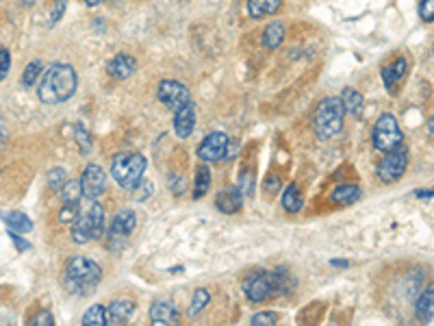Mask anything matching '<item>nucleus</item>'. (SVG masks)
I'll use <instances>...</instances> for the list:
<instances>
[{
	"label": "nucleus",
	"instance_id": "obj_16",
	"mask_svg": "<svg viewBox=\"0 0 434 326\" xmlns=\"http://www.w3.org/2000/svg\"><path fill=\"white\" fill-rule=\"evenodd\" d=\"M150 320L163 326V324H176L178 322V309L170 303V300H157L150 309Z\"/></svg>",
	"mask_w": 434,
	"mask_h": 326
},
{
	"label": "nucleus",
	"instance_id": "obj_45",
	"mask_svg": "<svg viewBox=\"0 0 434 326\" xmlns=\"http://www.w3.org/2000/svg\"><path fill=\"white\" fill-rule=\"evenodd\" d=\"M333 265H341V268H345V265H347V261H333Z\"/></svg>",
	"mask_w": 434,
	"mask_h": 326
},
{
	"label": "nucleus",
	"instance_id": "obj_22",
	"mask_svg": "<svg viewBox=\"0 0 434 326\" xmlns=\"http://www.w3.org/2000/svg\"><path fill=\"white\" fill-rule=\"evenodd\" d=\"M285 24L283 22H272L269 27L265 29V33H263V46L265 48H269V50H274V48H278L280 44H283V39H285Z\"/></svg>",
	"mask_w": 434,
	"mask_h": 326
},
{
	"label": "nucleus",
	"instance_id": "obj_15",
	"mask_svg": "<svg viewBox=\"0 0 434 326\" xmlns=\"http://www.w3.org/2000/svg\"><path fill=\"white\" fill-rule=\"evenodd\" d=\"M135 68H137V61L129 55H115L109 65H107V72L111 74L113 79L117 81H126V79H131L133 74H135Z\"/></svg>",
	"mask_w": 434,
	"mask_h": 326
},
{
	"label": "nucleus",
	"instance_id": "obj_5",
	"mask_svg": "<svg viewBox=\"0 0 434 326\" xmlns=\"http://www.w3.org/2000/svg\"><path fill=\"white\" fill-rule=\"evenodd\" d=\"M146 172V157L141 153H120L111 163V174L120 187L137 189Z\"/></svg>",
	"mask_w": 434,
	"mask_h": 326
},
{
	"label": "nucleus",
	"instance_id": "obj_35",
	"mask_svg": "<svg viewBox=\"0 0 434 326\" xmlns=\"http://www.w3.org/2000/svg\"><path fill=\"white\" fill-rule=\"evenodd\" d=\"M76 142L81 144V148H83V153L87 155V153H91V142H89V133L81 127H76Z\"/></svg>",
	"mask_w": 434,
	"mask_h": 326
},
{
	"label": "nucleus",
	"instance_id": "obj_4",
	"mask_svg": "<svg viewBox=\"0 0 434 326\" xmlns=\"http://www.w3.org/2000/svg\"><path fill=\"white\" fill-rule=\"evenodd\" d=\"M343 105H341V98L337 96H330L326 100H321L315 118H313V127L315 133L321 139H330V137H337L343 131Z\"/></svg>",
	"mask_w": 434,
	"mask_h": 326
},
{
	"label": "nucleus",
	"instance_id": "obj_33",
	"mask_svg": "<svg viewBox=\"0 0 434 326\" xmlns=\"http://www.w3.org/2000/svg\"><path fill=\"white\" fill-rule=\"evenodd\" d=\"M237 189H239L241 196H250L252 189H254V174L245 172L243 177H241V181H239V185H237Z\"/></svg>",
	"mask_w": 434,
	"mask_h": 326
},
{
	"label": "nucleus",
	"instance_id": "obj_1",
	"mask_svg": "<svg viewBox=\"0 0 434 326\" xmlns=\"http://www.w3.org/2000/svg\"><path fill=\"white\" fill-rule=\"evenodd\" d=\"M79 77L76 70L68 63H55L44 72V79L39 81V100L46 105H59L74 96Z\"/></svg>",
	"mask_w": 434,
	"mask_h": 326
},
{
	"label": "nucleus",
	"instance_id": "obj_39",
	"mask_svg": "<svg viewBox=\"0 0 434 326\" xmlns=\"http://www.w3.org/2000/svg\"><path fill=\"white\" fill-rule=\"evenodd\" d=\"M31 324H33V326H44V324L50 326V324H55V318L50 315L48 311H39V313L31 320Z\"/></svg>",
	"mask_w": 434,
	"mask_h": 326
},
{
	"label": "nucleus",
	"instance_id": "obj_11",
	"mask_svg": "<svg viewBox=\"0 0 434 326\" xmlns=\"http://www.w3.org/2000/svg\"><path fill=\"white\" fill-rule=\"evenodd\" d=\"M81 189L83 196L89 200H96L105 194L107 189V177H105V170H102L98 163H89L81 177Z\"/></svg>",
	"mask_w": 434,
	"mask_h": 326
},
{
	"label": "nucleus",
	"instance_id": "obj_10",
	"mask_svg": "<svg viewBox=\"0 0 434 326\" xmlns=\"http://www.w3.org/2000/svg\"><path fill=\"white\" fill-rule=\"evenodd\" d=\"M135 211L131 209H120L113 220H111V227H109V239L111 246H120L126 239L131 237V233L135 231Z\"/></svg>",
	"mask_w": 434,
	"mask_h": 326
},
{
	"label": "nucleus",
	"instance_id": "obj_19",
	"mask_svg": "<svg viewBox=\"0 0 434 326\" xmlns=\"http://www.w3.org/2000/svg\"><path fill=\"white\" fill-rule=\"evenodd\" d=\"M280 7H283V0H248V13L254 20H261L265 15H272Z\"/></svg>",
	"mask_w": 434,
	"mask_h": 326
},
{
	"label": "nucleus",
	"instance_id": "obj_28",
	"mask_svg": "<svg viewBox=\"0 0 434 326\" xmlns=\"http://www.w3.org/2000/svg\"><path fill=\"white\" fill-rule=\"evenodd\" d=\"M44 72V63L42 61H31L27 68H24V74H22V85L24 87H31L39 81V74Z\"/></svg>",
	"mask_w": 434,
	"mask_h": 326
},
{
	"label": "nucleus",
	"instance_id": "obj_25",
	"mask_svg": "<svg viewBox=\"0 0 434 326\" xmlns=\"http://www.w3.org/2000/svg\"><path fill=\"white\" fill-rule=\"evenodd\" d=\"M359 196H361L359 185H352V183H343V185H339V187L333 192V200H335V203H343V205L354 203V200L359 198Z\"/></svg>",
	"mask_w": 434,
	"mask_h": 326
},
{
	"label": "nucleus",
	"instance_id": "obj_42",
	"mask_svg": "<svg viewBox=\"0 0 434 326\" xmlns=\"http://www.w3.org/2000/svg\"><path fill=\"white\" fill-rule=\"evenodd\" d=\"M11 239L15 242L18 250H27V248H29V244H27V242H22V239H20V233H13V231H11Z\"/></svg>",
	"mask_w": 434,
	"mask_h": 326
},
{
	"label": "nucleus",
	"instance_id": "obj_31",
	"mask_svg": "<svg viewBox=\"0 0 434 326\" xmlns=\"http://www.w3.org/2000/svg\"><path fill=\"white\" fill-rule=\"evenodd\" d=\"M65 183V170L63 168H53L48 172V185L53 192L61 189V185Z\"/></svg>",
	"mask_w": 434,
	"mask_h": 326
},
{
	"label": "nucleus",
	"instance_id": "obj_29",
	"mask_svg": "<svg viewBox=\"0 0 434 326\" xmlns=\"http://www.w3.org/2000/svg\"><path fill=\"white\" fill-rule=\"evenodd\" d=\"M83 324H85V326H105V324H107L105 307H102V305L91 307V309L83 315Z\"/></svg>",
	"mask_w": 434,
	"mask_h": 326
},
{
	"label": "nucleus",
	"instance_id": "obj_37",
	"mask_svg": "<svg viewBox=\"0 0 434 326\" xmlns=\"http://www.w3.org/2000/svg\"><path fill=\"white\" fill-rule=\"evenodd\" d=\"M419 11H421V18L426 22H432L434 20V0H421Z\"/></svg>",
	"mask_w": 434,
	"mask_h": 326
},
{
	"label": "nucleus",
	"instance_id": "obj_23",
	"mask_svg": "<svg viewBox=\"0 0 434 326\" xmlns=\"http://www.w3.org/2000/svg\"><path fill=\"white\" fill-rule=\"evenodd\" d=\"M5 222H7L9 231H13V233H31L33 231V222L29 220L27 213H22V211H11Z\"/></svg>",
	"mask_w": 434,
	"mask_h": 326
},
{
	"label": "nucleus",
	"instance_id": "obj_2",
	"mask_svg": "<svg viewBox=\"0 0 434 326\" xmlns=\"http://www.w3.org/2000/svg\"><path fill=\"white\" fill-rule=\"evenodd\" d=\"M102 279V270L96 261L87 257H74L65 265L63 283L65 289L74 296H87L96 289Z\"/></svg>",
	"mask_w": 434,
	"mask_h": 326
},
{
	"label": "nucleus",
	"instance_id": "obj_18",
	"mask_svg": "<svg viewBox=\"0 0 434 326\" xmlns=\"http://www.w3.org/2000/svg\"><path fill=\"white\" fill-rule=\"evenodd\" d=\"M241 194L239 189H228V192H219L217 198H215V207L222 211V213H237L241 209Z\"/></svg>",
	"mask_w": 434,
	"mask_h": 326
},
{
	"label": "nucleus",
	"instance_id": "obj_20",
	"mask_svg": "<svg viewBox=\"0 0 434 326\" xmlns=\"http://www.w3.org/2000/svg\"><path fill=\"white\" fill-rule=\"evenodd\" d=\"M415 315H417L419 322H426V324L432 322V318H434V291H432V287H428L419 296L417 307H415Z\"/></svg>",
	"mask_w": 434,
	"mask_h": 326
},
{
	"label": "nucleus",
	"instance_id": "obj_46",
	"mask_svg": "<svg viewBox=\"0 0 434 326\" xmlns=\"http://www.w3.org/2000/svg\"><path fill=\"white\" fill-rule=\"evenodd\" d=\"M24 3H29V5H33V3H35V0H24Z\"/></svg>",
	"mask_w": 434,
	"mask_h": 326
},
{
	"label": "nucleus",
	"instance_id": "obj_6",
	"mask_svg": "<svg viewBox=\"0 0 434 326\" xmlns=\"http://www.w3.org/2000/svg\"><path fill=\"white\" fill-rule=\"evenodd\" d=\"M102 224H105V209H102L98 203H91L72 222V239L76 244H87L89 239L100 237Z\"/></svg>",
	"mask_w": 434,
	"mask_h": 326
},
{
	"label": "nucleus",
	"instance_id": "obj_32",
	"mask_svg": "<svg viewBox=\"0 0 434 326\" xmlns=\"http://www.w3.org/2000/svg\"><path fill=\"white\" fill-rule=\"evenodd\" d=\"M76 215H79V205L74 203H63L61 211H59V222L61 224H72L76 220Z\"/></svg>",
	"mask_w": 434,
	"mask_h": 326
},
{
	"label": "nucleus",
	"instance_id": "obj_38",
	"mask_svg": "<svg viewBox=\"0 0 434 326\" xmlns=\"http://www.w3.org/2000/svg\"><path fill=\"white\" fill-rule=\"evenodd\" d=\"M278 315L276 313H257L252 318V324H257V326H265V324H276Z\"/></svg>",
	"mask_w": 434,
	"mask_h": 326
},
{
	"label": "nucleus",
	"instance_id": "obj_8",
	"mask_svg": "<svg viewBox=\"0 0 434 326\" xmlns=\"http://www.w3.org/2000/svg\"><path fill=\"white\" fill-rule=\"evenodd\" d=\"M406 168H408V150L400 144L397 148L385 153V157L378 163V179L382 183H393L402 179Z\"/></svg>",
	"mask_w": 434,
	"mask_h": 326
},
{
	"label": "nucleus",
	"instance_id": "obj_24",
	"mask_svg": "<svg viewBox=\"0 0 434 326\" xmlns=\"http://www.w3.org/2000/svg\"><path fill=\"white\" fill-rule=\"evenodd\" d=\"M283 207L287 213H298L302 207H304V200H302V194H300V187L298 185H289L283 194Z\"/></svg>",
	"mask_w": 434,
	"mask_h": 326
},
{
	"label": "nucleus",
	"instance_id": "obj_13",
	"mask_svg": "<svg viewBox=\"0 0 434 326\" xmlns=\"http://www.w3.org/2000/svg\"><path fill=\"white\" fill-rule=\"evenodd\" d=\"M196 113H198V107L193 100H189L187 105H183L181 109L176 111V118H174V131L178 137H189L193 133V127H196Z\"/></svg>",
	"mask_w": 434,
	"mask_h": 326
},
{
	"label": "nucleus",
	"instance_id": "obj_40",
	"mask_svg": "<svg viewBox=\"0 0 434 326\" xmlns=\"http://www.w3.org/2000/svg\"><path fill=\"white\" fill-rule=\"evenodd\" d=\"M170 183H172V192H174L176 196H183V194H185V189H187L185 179H181V177H170Z\"/></svg>",
	"mask_w": 434,
	"mask_h": 326
},
{
	"label": "nucleus",
	"instance_id": "obj_27",
	"mask_svg": "<svg viewBox=\"0 0 434 326\" xmlns=\"http://www.w3.org/2000/svg\"><path fill=\"white\" fill-rule=\"evenodd\" d=\"M83 196V189H81V181H65L61 185V198H63V203H74V205H79V200Z\"/></svg>",
	"mask_w": 434,
	"mask_h": 326
},
{
	"label": "nucleus",
	"instance_id": "obj_36",
	"mask_svg": "<svg viewBox=\"0 0 434 326\" xmlns=\"http://www.w3.org/2000/svg\"><path fill=\"white\" fill-rule=\"evenodd\" d=\"M65 5H68V0H55V9H53V15H50V27L53 24H57L61 18H63V11H65Z\"/></svg>",
	"mask_w": 434,
	"mask_h": 326
},
{
	"label": "nucleus",
	"instance_id": "obj_34",
	"mask_svg": "<svg viewBox=\"0 0 434 326\" xmlns=\"http://www.w3.org/2000/svg\"><path fill=\"white\" fill-rule=\"evenodd\" d=\"M11 68V55L7 48H0V81H3Z\"/></svg>",
	"mask_w": 434,
	"mask_h": 326
},
{
	"label": "nucleus",
	"instance_id": "obj_7",
	"mask_svg": "<svg viewBox=\"0 0 434 326\" xmlns=\"http://www.w3.org/2000/svg\"><path fill=\"white\" fill-rule=\"evenodd\" d=\"M371 142H374L376 150H380V153H389V150L397 148L404 142V135L400 131V124H397L395 115L382 113L378 118V122L374 124Z\"/></svg>",
	"mask_w": 434,
	"mask_h": 326
},
{
	"label": "nucleus",
	"instance_id": "obj_30",
	"mask_svg": "<svg viewBox=\"0 0 434 326\" xmlns=\"http://www.w3.org/2000/svg\"><path fill=\"white\" fill-rule=\"evenodd\" d=\"M209 300H211V296H209V291L207 289H196V294H193V300H191V309H189V315L191 318H196L204 307L209 305Z\"/></svg>",
	"mask_w": 434,
	"mask_h": 326
},
{
	"label": "nucleus",
	"instance_id": "obj_41",
	"mask_svg": "<svg viewBox=\"0 0 434 326\" xmlns=\"http://www.w3.org/2000/svg\"><path fill=\"white\" fill-rule=\"evenodd\" d=\"M278 187H280V179L276 177V174H274V177H267V181H265V192H267V194H276Z\"/></svg>",
	"mask_w": 434,
	"mask_h": 326
},
{
	"label": "nucleus",
	"instance_id": "obj_12",
	"mask_svg": "<svg viewBox=\"0 0 434 326\" xmlns=\"http://www.w3.org/2000/svg\"><path fill=\"white\" fill-rule=\"evenodd\" d=\"M226 146H228V135L215 131L209 137H204V142L198 148V157L202 161H219L226 153Z\"/></svg>",
	"mask_w": 434,
	"mask_h": 326
},
{
	"label": "nucleus",
	"instance_id": "obj_43",
	"mask_svg": "<svg viewBox=\"0 0 434 326\" xmlns=\"http://www.w3.org/2000/svg\"><path fill=\"white\" fill-rule=\"evenodd\" d=\"M85 3H87L89 7H98V5H102V3H105V0H85Z\"/></svg>",
	"mask_w": 434,
	"mask_h": 326
},
{
	"label": "nucleus",
	"instance_id": "obj_14",
	"mask_svg": "<svg viewBox=\"0 0 434 326\" xmlns=\"http://www.w3.org/2000/svg\"><path fill=\"white\" fill-rule=\"evenodd\" d=\"M135 311V303L129 298H117L113 300V303L105 309L107 313V324H124V322H129L131 315Z\"/></svg>",
	"mask_w": 434,
	"mask_h": 326
},
{
	"label": "nucleus",
	"instance_id": "obj_21",
	"mask_svg": "<svg viewBox=\"0 0 434 326\" xmlns=\"http://www.w3.org/2000/svg\"><path fill=\"white\" fill-rule=\"evenodd\" d=\"M404 74H406V59L404 57H397L391 65L382 68V79H385V85L389 89L404 77Z\"/></svg>",
	"mask_w": 434,
	"mask_h": 326
},
{
	"label": "nucleus",
	"instance_id": "obj_17",
	"mask_svg": "<svg viewBox=\"0 0 434 326\" xmlns=\"http://www.w3.org/2000/svg\"><path fill=\"white\" fill-rule=\"evenodd\" d=\"M341 105H343V111L359 118L363 115V109H365V100H363V94L356 92L352 87H345L343 94H341Z\"/></svg>",
	"mask_w": 434,
	"mask_h": 326
},
{
	"label": "nucleus",
	"instance_id": "obj_26",
	"mask_svg": "<svg viewBox=\"0 0 434 326\" xmlns=\"http://www.w3.org/2000/svg\"><path fill=\"white\" fill-rule=\"evenodd\" d=\"M211 187V170L207 165H200L196 172V187H193V198H202Z\"/></svg>",
	"mask_w": 434,
	"mask_h": 326
},
{
	"label": "nucleus",
	"instance_id": "obj_9",
	"mask_svg": "<svg viewBox=\"0 0 434 326\" xmlns=\"http://www.w3.org/2000/svg\"><path fill=\"white\" fill-rule=\"evenodd\" d=\"M159 100L172 111H178L183 105H187L191 100V94L187 89V85H183L181 81L167 79L159 85Z\"/></svg>",
	"mask_w": 434,
	"mask_h": 326
},
{
	"label": "nucleus",
	"instance_id": "obj_44",
	"mask_svg": "<svg viewBox=\"0 0 434 326\" xmlns=\"http://www.w3.org/2000/svg\"><path fill=\"white\" fill-rule=\"evenodd\" d=\"M419 198H432V192H417Z\"/></svg>",
	"mask_w": 434,
	"mask_h": 326
},
{
	"label": "nucleus",
	"instance_id": "obj_3",
	"mask_svg": "<svg viewBox=\"0 0 434 326\" xmlns=\"http://www.w3.org/2000/svg\"><path fill=\"white\" fill-rule=\"evenodd\" d=\"M287 291V274L280 272H257L243 281V294L252 303H265L276 294Z\"/></svg>",
	"mask_w": 434,
	"mask_h": 326
}]
</instances>
